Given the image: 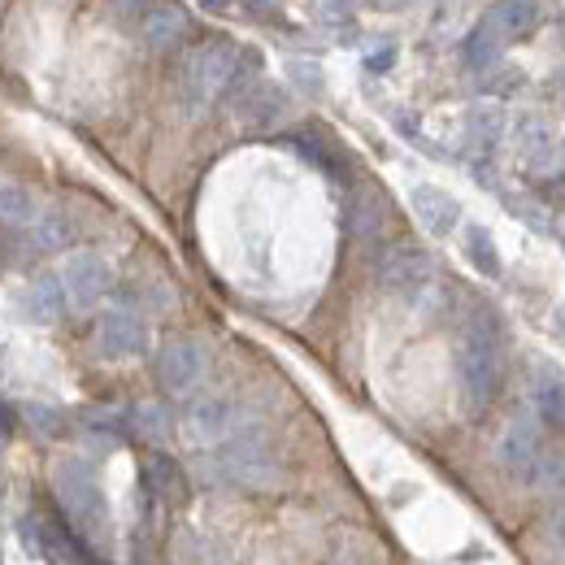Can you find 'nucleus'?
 I'll use <instances>...</instances> for the list:
<instances>
[{
    "label": "nucleus",
    "mask_w": 565,
    "mask_h": 565,
    "mask_svg": "<svg viewBox=\"0 0 565 565\" xmlns=\"http://www.w3.org/2000/svg\"><path fill=\"white\" fill-rule=\"evenodd\" d=\"M457 387H461V405L470 414L492 409V401L504 387L500 322L488 309H475L466 318V331H461V344H457Z\"/></svg>",
    "instance_id": "1"
},
{
    "label": "nucleus",
    "mask_w": 565,
    "mask_h": 565,
    "mask_svg": "<svg viewBox=\"0 0 565 565\" xmlns=\"http://www.w3.org/2000/svg\"><path fill=\"white\" fill-rule=\"evenodd\" d=\"M53 488H57L62 513H66L71 531L78 535V544L87 553L109 557L114 553V518H109V500L100 492L96 475L78 457H62L53 466Z\"/></svg>",
    "instance_id": "2"
},
{
    "label": "nucleus",
    "mask_w": 565,
    "mask_h": 565,
    "mask_svg": "<svg viewBox=\"0 0 565 565\" xmlns=\"http://www.w3.org/2000/svg\"><path fill=\"white\" fill-rule=\"evenodd\" d=\"M235 62H239V44H231V40L196 44L179 71V92H183L188 109H210L213 100H222L235 78Z\"/></svg>",
    "instance_id": "3"
},
{
    "label": "nucleus",
    "mask_w": 565,
    "mask_h": 565,
    "mask_svg": "<svg viewBox=\"0 0 565 565\" xmlns=\"http://www.w3.org/2000/svg\"><path fill=\"white\" fill-rule=\"evenodd\" d=\"M500 466L518 479V483H540L553 466L548 457V444H544V430L531 423V418H513L500 435Z\"/></svg>",
    "instance_id": "4"
},
{
    "label": "nucleus",
    "mask_w": 565,
    "mask_h": 565,
    "mask_svg": "<svg viewBox=\"0 0 565 565\" xmlns=\"http://www.w3.org/2000/svg\"><path fill=\"white\" fill-rule=\"evenodd\" d=\"M435 279V266H430V253L418 244H392L387 257L379 262V282L387 296L396 300H423V291Z\"/></svg>",
    "instance_id": "5"
},
{
    "label": "nucleus",
    "mask_w": 565,
    "mask_h": 565,
    "mask_svg": "<svg viewBox=\"0 0 565 565\" xmlns=\"http://www.w3.org/2000/svg\"><path fill=\"white\" fill-rule=\"evenodd\" d=\"M231 109H235V118L248 131H275L282 118L291 114V100H287V92H282L279 83L257 74V78H248L244 87L231 92Z\"/></svg>",
    "instance_id": "6"
},
{
    "label": "nucleus",
    "mask_w": 565,
    "mask_h": 565,
    "mask_svg": "<svg viewBox=\"0 0 565 565\" xmlns=\"http://www.w3.org/2000/svg\"><path fill=\"white\" fill-rule=\"evenodd\" d=\"M96 353L105 361H136V356H143L148 353V322L127 305L105 309L100 322H96Z\"/></svg>",
    "instance_id": "7"
},
{
    "label": "nucleus",
    "mask_w": 565,
    "mask_h": 565,
    "mask_svg": "<svg viewBox=\"0 0 565 565\" xmlns=\"http://www.w3.org/2000/svg\"><path fill=\"white\" fill-rule=\"evenodd\" d=\"M205 370H210V356L201 340H166L157 349V383L170 396H188L192 387H201Z\"/></svg>",
    "instance_id": "8"
},
{
    "label": "nucleus",
    "mask_w": 565,
    "mask_h": 565,
    "mask_svg": "<svg viewBox=\"0 0 565 565\" xmlns=\"http://www.w3.org/2000/svg\"><path fill=\"white\" fill-rule=\"evenodd\" d=\"M235 430V405L226 396H196L179 414V435L192 448H213Z\"/></svg>",
    "instance_id": "9"
},
{
    "label": "nucleus",
    "mask_w": 565,
    "mask_h": 565,
    "mask_svg": "<svg viewBox=\"0 0 565 565\" xmlns=\"http://www.w3.org/2000/svg\"><path fill=\"white\" fill-rule=\"evenodd\" d=\"M62 287H66V305L87 313L109 296L114 270H109V262L100 253H74L66 262V270H62Z\"/></svg>",
    "instance_id": "10"
},
{
    "label": "nucleus",
    "mask_w": 565,
    "mask_h": 565,
    "mask_svg": "<svg viewBox=\"0 0 565 565\" xmlns=\"http://www.w3.org/2000/svg\"><path fill=\"white\" fill-rule=\"evenodd\" d=\"M22 535L31 544L35 557H44L49 565H87V548L78 544V535L57 526V522H40V518H26L22 522Z\"/></svg>",
    "instance_id": "11"
},
{
    "label": "nucleus",
    "mask_w": 565,
    "mask_h": 565,
    "mask_svg": "<svg viewBox=\"0 0 565 565\" xmlns=\"http://www.w3.org/2000/svg\"><path fill=\"white\" fill-rule=\"evenodd\" d=\"M188 31H192V18L183 13V4L166 0V4H148V9H143L140 35L152 53H170V49H179V44L188 40Z\"/></svg>",
    "instance_id": "12"
},
{
    "label": "nucleus",
    "mask_w": 565,
    "mask_h": 565,
    "mask_svg": "<svg viewBox=\"0 0 565 565\" xmlns=\"http://www.w3.org/2000/svg\"><path fill=\"white\" fill-rule=\"evenodd\" d=\"M71 305H66V287H62V275H35V279L26 282V291L18 296V313L26 318V322H35V327H53L62 313H66Z\"/></svg>",
    "instance_id": "13"
},
{
    "label": "nucleus",
    "mask_w": 565,
    "mask_h": 565,
    "mask_svg": "<svg viewBox=\"0 0 565 565\" xmlns=\"http://www.w3.org/2000/svg\"><path fill=\"white\" fill-rule=\"evenodd\" d=\"M409 210H414V217L423 222V231H430V235H452V231L461 226V205H457V196L444 192V188H435V183H418V188L409 192Z\"/></svg>",
    "instance_id": "14"
},
{
    "label": "nucleus",
    "mask_w": 565,
    "mask_h": 565,
    "mask_svg": "<svg viewBox=\"0 0 565 565\" xmlns=\"http://www.w3.org/2000/svg\"><path fill=\"white\" fill-rule=\"evenodd\" d=\"M540 18H544V0H495L488 13V22L504 35V44L526 40L540 26Z\"/></svg>",
    "instance_id": "15"
},
{
    "label": "nucleus",
    "mask_w": 565,
    "mask_h": 565,
    "mask_svg": "<svg viewBox=\"0 0 565 565\" xmlns=\"http://www.w3.org/2000/svg\"><path fill=\"white\" fill-rule=\"evenodd\" d=\"M26 244H31V253H40V257H57V253H66V248L74 244V222L57 210L35 213Z\"/></svg>",
    "instance_id": "16"
},
{
    "label": "nucleus",
    "mask_w": 565,
    "mask_h": 565,
    "mask_svg": "<svg viewBox=\"0 0 565 565\" xmlns=\"http://www.w3.org/2000/svg\"><path fill=\"white\" fill-rule=\"evenodd\" d=\"M504 136V109L500 105H475L470 114H466V131H461V140L470 152H492L495 143Z\"/></svg>",
    "instance_id": "17"
},
{
    "label": "nucleus",
    "mask_w": 565,
    "mask_h": 565,
    "mask_svg": "<svg viewBox=\"0 0 565 565\" xmlns=\"http://www.w3.org/2000/svg\"><path fill=\"white\" fill-rule=\"evenodd\" d=\"M461 253H466V262H470L483 279H500L504 262H500V248H495V239H492V231H488V226L470 222V226L461 231Z\"/></svg>",
    "instance_id": "18"
},
{
    "label": "nucleus",
    "mask_w": 565,
    "mask_h": 565,
    "mask_svg": "<svg viewBox=\"0 0 565 565\" xmlns=\"http://www.w3.org/2000/svg\"><path fill=\"white\" fill-rule=\"evenodd\" d=\"M535 409L553 435H565V379L557 370H544V379H535Z\"/></svg>",
    "instance_id": "19"
},
{
    "label": "nucleus",
    "mask_w": 565,
    "mask_h": 565,
    "mask_svg": "<svg viewBox=\"0 0 565 565\" xmlns=\"http://www.w3.org/2000/svg\"><path fill=\"white\" fill-rule=\"evenodd\" d=\"M122 426H127L136 439H143V444H166V439H170V430H174V418H170V409H166V405L148 401V405H136Z\"/></svg>",
    "instance_id": "20"
},
{
    "label": "nucleus",
    "mask_w": 565,
    "mask_h": 565,
    "mask_svg": "<svg viewBox=\"0 0 565 565\" xmlns=\"http://www.w3.org/2000/svg\"><path fill=\"white\" fill-rule=\"evenodd\" d=\"M500 53H504V35L483 18V22L466 35V53H461V57H466L470 71H492L495 62H500Z\"/></svg>",
    "instance_id": "21"
},
{
    "label": "nucleus",
    "mask_w": 565,
    "mask_h": 565,
    "mask_svg": "<svg viewBox=\"0 0 565 565\" xmlns=\"http://www.w3.org/2000/svg\"><path fill=\"white\" fill-rule=\"evenodd\" d=\"M143 475H148V488H152L157 500H166V504H183L188 500V479L170 457H152Z\"/></svg>",
    "instance_id": "22"
},
{
    "label": "nucleus",
    "mask_w": 565,
    "mask_h": 565,
    "mask_svg": "<svg viewBox=\"0 0 565 565\" xmlns=\"http://www.w3.org/2000/svg\"><path fill=\"white\" fill-rule=\"evenodd\" d=\"M35 196L22 188V183H0V222H9V226H31L35 222Z\"/></svg>",
    "instance_id": "23"
},
{
    "label": "nucleus",
    "mask_w": 565,
    "mask_h": 565,
    "mask_svg": "<svg viewBox=\"0 0 565 565\" xmlns=\"http://www.w3.org/2000/svg\"><path fill=\"white\" fill-rule=\"evenodd\" d=\"M349 226H353V235L361 239H370L379 226H383V196L379 192H356L353 201H349Z\"/></svg>",
    "instance_id": "24"
},
{
    "label": "nucleus",
    "mask_w": 565,
    "mask_h": 565,
    "mask_svg": "<svg viewBox=\"0 0 565 565\" xmlns=\"http://www.w3.org/2000/svg\"><path fill=\"white\" fill-rule=\"evenodd\" d=\"M22 418H26V426H31L40 439H62V435H66V414L53 409V405H44V401H26V405H22Z\"/></svg>",
    "instance_id": "25"
},
{
    "label": "nucleus",
    "mask_w": 565,
    "mask_h": 565,
    "mask_svg": "<svg viewBox=\"0 0 565 565\" xmlns=\"http://www.w3.org/2000/svg\"><path fill=\"white\" fill-rule=\"evenodd\" d=\"M291 78H296V83H300V87H305V92H309V96H318V92H322V71H318V66H305V62H291Z\"/></svg>",
    "instance_id": "26"
},
{
    "label": "nucleus",
    "mask_w": 565,
    "mask_h": 565,
    "mask_svg": "<svg viewBox=\"0 0 565 565\" xmlns=\"http://www.w3.org/2000/svg\"><path fill=\"white\" fill-rule=\"evenodd\" d=\"M318 13L327 22H349L356 13V0H318Z\"/></svg>",
    "instance_id": "27"
},
{
    "label": "nucleus",
    "mask_w": 565,
    "mask_h": 565,
    "mask_svg": "<svg viewBox=\"0 0 565 565\" xmlns=\"http://www.w3.org/2000/svg\"><path fill=\"white\" fill-rule=\"evenodd\" d=\"M105 4H109L114 18H131V13H143L152 0H105Z\"/></svg>",
    "instance_id": "28"
},
{
    "label": "nucleus",
    "mask_w": 565,
    "mask_h": 565,
    "mask_svg": "<svg viewBox=\"0 0 565 565\" xmlns=\"http://www.w3.org/2000/svg\"><path fill=\"white\" fill-rule=\"evenodd\" d=\"M392 62H396V49H392V44H383L379 53H370V57H365V71H387Z\"/></svg>",
    "instance_id": "29"
},
{
    "label": "nucleus",
    "mask_w": 565,
    "mask_h": 565,
    "mask_svg": "<svg viewBox=\"0 0 565 565\" xmlns=\"http://www.w3.org/2000/svg\"><path fill=\"white\" fill-rule=\"evenodd\" d=\"M553 331L565 340V305H557V309H553Z\"/></svg>",
    "instance_id": "30"
},
{
    "label": "nucleus",
    "mask_w": 565,
    "mask_h": 565,
    "mask_svg": "<svg viewBox=\"0 0 565 565\" xmlns=\"http://www.w3.org/2000/svg\"><path fill=\"white\" fill-rule=\"evenodd\" d=\"M205 9H226V0H201Z\"/></svg>",
    "instance_id": "31"
}]
</instances>
